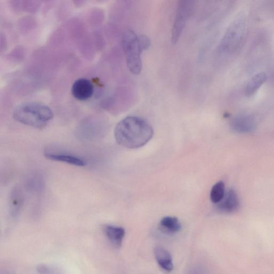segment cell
Returning a JSON list of instances; mask_svg holds the SVG:
<instances>
[{"label": "cell", "instance_id": "obj_9", "mask_svg": "<svg viewBox=\"0 0 274 274\" xmlns=\"http://www.w3.org/2000/svg\"><path fill=\"white\" fill-rule=\"evenodd\" d=\"M44 156L51 161L64 163L78 167H84L86 165V162L83 159L65 153L48 150L44 152Z\"/></svg>", "mask_w": 274, "mask_h": 274}, {"label": "cell", "instance_id": "obj_2", "mask_svg": "<svg viewBox=\"0 0 274 274\" xmlns=\"http://www.w3.org/2000/svg\"><path fill=\"white\" fill-rule=\"evenodd\" d=\"M53 118L52 109L38 102H25L13 112V118L16 121L38 129H44Z\"/></svg>", "mask_w": 274, "mask_h": 274}, {"label": "cell", "instance_id": "obj_7", "mask_svg": "<svg viewBox=\"0 0 274 274\" xmlns=\"http://www.w3.org/2000/svg\"><path fill=\"white\" fill-rule=\"evenodd\" d=\"M94 87L92 83L85 78H80L76 81L72 88L73 97L79 101H85L94 95Z\"/></svg>", "mask_w": 274, "mask_h": 274}, {"label": "cell", "instance_id": "obj_10", "mask_svg": "<svg viewBox=\"0 0 274 274\" xmlns=\"http://www.w3.org/2000/svg\"><path fill=\"white\" fill-rule=\"evenodd\" d=\"M104 232L111 244L116 248L121 247L125 235V231L123 227L106 225L104 227Z\"/></svg>", "mask_w": 274, "mask_h": 274}, {"label": "cell", "instance_id": "obj_3", "mask_svg": "<svg viewBox=\"0 0 274 274\" xmlns=\"http://www.w3.org/2000/svg\"><path fill=\"white\" fill-rule=\"evenodd\" d=\"M248 26L246 18L239 16L235 18L227 28L220 40L218 52L221 55H231L238 52L243 47L247 35Z\"/></svg>", "mask_w": 274, "mask_h": 274}, {"label": "cell", "instance_id": "obj_14", "mask_svg": "<svg viewBox=\"0 0 274 274\" xmlns=\"http://www.w3.org/2000/svg\"><path fill=\"white\" fill-rule=\"evenodd\" d=\"M225 192L224 182L219 181L216 182L213 186L210 193V198L212 202L214 203L219 202L223 198Z\"/></svg>", "mask_w": 274, "mask_h": 274}, {"label": "cell", "instance_id": "obj_5", "mask_svg": "<svg viewBox=\"0 0 274 274\" xmlns=\"http://www.w3.org/2000/svg\"><path fill=\"white\" fill-rule=\"evenodd\" d=\"M197 0H178L171 33V41L176 44L191 17Z\"/></svg>", "mask_w": 274, "mask_h": 274}, {"label": "cell", "instance_id": "obj_1", "mask_svg": "<svg viewBox=\"0 0 274 274\" xmlns=\"http://www.w3.org/2000/svg\"><path fill=\"white\" fill-rule=\"evenodd\" d=\"M153 135L154 130L149 123L133 116L121 120L114 131L117 143L129 149L143 147L151 140Z\"/></svg>", "mask_w": 274, "mask_h": 274}, {"label": "cell", "instance_id": "obj_12", "mask_svg": "<svg viewBox=\"0 0 274 274\" xmlns=\"http://www.w3.org/2000/svg\"><path fill=\"white\" fill-rule=\"evenodd\" d=\"M159 227L162 231L167 234H176L179 233L181 228V223L175 216H167L159 222Z\"/></svg>", "mask_w": 274, "mask_h": 274}, {"label": "cell", "instance_id": "obj_11", "mask_svg": "<svg viewBox=\"0 0 274 274\" xmlns=\"http://www.w3.org/2000/svg\"><path fill=\"white\" fill-rule=\"evenodd\" d=\"M154 255L159 267L167 272L173 271V259L168 250L163 246H157L154 249Z\"/></svg>", "mask_w": 274, "mask_h": 274}, {"label": "cell", "instance_id": "obj_8", "mask_svg": "<svg viewBox=\"0 0 274 274\" xmlns=\"http://www.w3.org/2000/svg\"><path fill=\"white\" fill-rule=\"evenodd\" d=\"M218 209L223 213H232L237 211L240 207L239 199L237 192L233 189L225 192L222 200L218 203Z\"/></svg>", "mask_w": 274, "mask_h": 274}, {"label": "cell", "instance_id": "obj_13", "mask_svg": "<svg viewBox=\"0 0 274 274\" xmlns=\"http://www.w3.org/2000/svg\"><path fill=\"white\" fill-rule=\"evenodd\" d=\"M267 79V76L265 73H260L254 75L246 85V95L249 97L255 94L260 87L266 82Z\"/></svg>", "mask_w": 274, "mask_h": 274}, {"label": "cell", "instance_id": "obj_4", "mask_svg": "<svg viewBox=\"0 0 274 274\" xmlns=\"http://www.w3.org/2000/svg\"><path fill=\"white\" fill-rule=\"evenodd\" d=\"M122 42L130 72L133 75H139L142 68L141 54L150 48V39L144 35L137 36L133 31H129L124 34Z\"/></svg>", "mask_w": 274, "mask_h": 274}, {"label": "cell", "instance_id": "obj_6", "mask_svg": "<svg viewBox=\"0 0 274 274\" xmlns=\"http://www.w3.org/2000/svg\"><path fill=\"white\" fill-rule=\"evenodd\" d=\"M257 127L255 118L249 114H240L231 122V130L236 133L246 134L254 131Z\"/></svg>", "mask_w": 274, "mask_h": 274}]
</instances>
